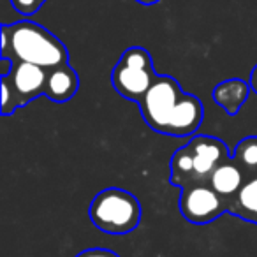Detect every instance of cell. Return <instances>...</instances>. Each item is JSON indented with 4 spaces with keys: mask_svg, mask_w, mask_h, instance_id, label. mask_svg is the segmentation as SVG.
<instances>
[{
    "mask_svg": "<svg viewBox=\"0 0 257 257\" xmlns=\"http://www.w3.org/2000/svg\"><path fill=\"white\" fill-rule=\"evenodd\" d=\"M138 106L148 127L166 136H194L204 118L201 99L183 92L173 76H157Z\"/></svg>",
    "mask_w": 257,
    "mask_h": 257,
    "instance_id": "cell-1",
    "label": "cell"
},
{
    "mask_svg": "<svg viewBox=\"0 0 257 257\" xmlns=\"http://www.w3.org/2000/svg\"><path fill=\"white\" fill-rule=\"evenodd\" d=\"M9 34V48L13 58L20 62L41 65L44 69H55L67 64L65 46L46 29L32 22H20L15 25H4ZM8 55V53H6ZM2 55V57H6Z\"/></svg>",
    "mask_w": 257,
    "mask_h": 257,
    "instance_id": "cell-2",
    "label": "cell"
},
{
    "mask_svg": "<svg viewBox=\"0 0 257 257\" xmlns=\"http://www.w3.org/2000/svg\"><path fill=\"white\" fill-rule=\"evenodd\" d=\"M141 204L134 194L118 187L100 190L90 203V220L106 234H128L141 222Z\"/></svg>",
    "mask_w": 257,
    "mask_h": 257,
    "instance_id": "cell-3",
    "label": "cell"
},
{
    "mask_svg": "<svg viewBox=\"0 0 257 257\" xmlns=\"http://www.w3.org/2000/svg\"><path fill=\"white\" fill-rule=\"evenodd\" d=\"M157 76L150 53L145 48L133 46L121 53L111 72V83L121 97L140 102Z\"/></svg>",
    "mask_w": 257,
    "mask_h": 257,
    "instance_id": "cell-4",
    "label": "cell"
},
{
    "mask_svg": "<svg viewBox=\"0 0 257 257\" xmlns=\"http://www.w3.org/2000/svg\"><path fill=\"white\" fill-rule=\"evenodd\" d=\"M178 208L183 218L196 225L210 224L217 220L224 211H227L224 197L215 192L210 185H203V183L182 189Z\"/></svg>",
    "mask_w": 257,
    "mask_h": 257,
    "instance_id": "cell-5",
    "label": "cell"
},
{
    "mask_svg": "<svg viewBox=\"0 0 257 257\" xmlns=\"http://www.w3.org/2000/svg\"><path fill=\"white\" fill-rule=\"evenodd\" d=\"M194 159V173L197 183L208 182L211 173L229 159L227 145L222 140L206 134H194L187 143Z\"/></svg>",
    "mask_w": 257,
    "mask_h": 257,
    "instance_id": "cell-6",
    "label": "cell"
},
{
    "mask_svg": "<svg viewBox=\"0 0 257 257\" xmlns=\"http://www.w3.org/2000/svg\"><path fill=\"white\" fill-rule=\"evenodd\" d=\"M9 85L13 86L15 93L18 95L22 106L29 104L36 97L46 92L48 69L41 65L30 64V62H16L13 72L9 76Z\"/></svg>",
    "mask_w": 257,
    "mask_h": 257,
    "instance_id": "cell-7",
    "label": "cell"
},
{
    "mask_svg": "<svg viewBox=\"0 0 257 257\" xmlns=\"http://www.w3.org/2000/svg\"><path fill=\"white\" fill-rule=\"evenodd\" d=\"M252 86L250 83L243 81L238 78H231L220 81L213 88V100L218 104V107L225 111L229 116H234L239 113L243 106H245L246 99H248Z\"/></svg>",
    "mask_w": 257,
    "mask_h": 257,
    "instance_id": "cell-8",
    "label": "cell"
},
{
    "mask_svg": "<svg viewBox=\"0 0 257 257\" xmlns=\"http://www.w3.org/2000/svg\"><path fill=\"white\" fill-rule=\"evenodd\" d=\"M245 182V171L232 157L222 162L208 178V185L217 194H220L224 199L225 197H234Z\"/></svg>",
    "mask_w": 257,
    "mask_h": 257,
    "instance_id": "cell-9",
    "label": "cell"
},
{
    "mask_svg": "<svg viewBox=\"0 0 257 257\" xmlns=\"http://www.w3.org/2000/svg\"><path fill=\"white\" fill-rule=\"evenodd\" d=\"M79 88V79L76 71L69 64L58 65L55 69H50L46 81V92L44 95L50 97L55 102H65L72 99Z\"/></svg>",
    "mask_w": 257,
    "mask_h": 257,
    "instance_id": "cell-10",
    "label": "cell"
},
{
    "mask_svg": "<svg viewBox=\"0 0 257 257\" xmlns=\"http://www.w3.org/2000/svg\"><path fill=\"white\" fill-rule=\"evenodd\" d=\"M231 213L257 224V173H253L234 196L231 206L227 208Z\"/></svg>",
    "mask_w": 257,
    "mask_h": 257,
    "instance_id": "cell-11",
    "label": "cell"
},
{
    "mask_svg": "<svg viewBox=\"0 0 257 257\" xmlns=\"http://www.w3.org/2000/svg\"><path fill=\"white\" fill-rule=\"evenodd\" d=\"M232 159L241 166L245 173H257V136H248L239 141Z\"/></svg>",
    "mask_w": 257,
    "mask_h": 257,
    "instance_id": "cell-12",
    "label": "cell"
},
{
    "mask_svg": "<svg viewBox=\"0 0 257 257\" xmlns=\"http://www.w3.org/2000/svg\"><path fill=\"white\" fill-rule=\"evenodd\" d=\"M18 107H22V102H20L18 95L15 93L13 86L9 85L8 78H2V104H0V111L4 116H9V114L15 113Z\"/></svg>",
    "mask_w": 257,
    "mask_h": 257,
    "instance_id": "cell-13",
    "label": "cell"
},
{
    "mask_svg": "<svg viewBox=\"0 0 257 257\" xmlns=\"http://www.w3.org/2000/svg\"><path fill=\"white\" fill-rule=\"evenodd\" d=\"M11 2L18 13H22V15H25V16H30L43 6L44 0H11Z\"/></svg>",
    "mask_w": 257,
    "mask_h": 257,
    "instance_id": "cell-14",
    "label": "cell"
},
{
    "mask_svg": "<svg viewBox=\"0 0 257 257\" xmlns=\"http://www.w3.org/2000/svg\"><path fill=\"white\" fill-rule=\"evenodd\" d=\"M76 257H120L116 252L113 250H107V248H88V250H83L79 252Z\"/></svg>",
    "mask_w": 257,
    "mask_h": 257,
    "instance_id": "cell-15",
    "label": "cell"
},
{
    "mask_svg": "<svg viewBox=\"0 0 257 257\" xmlns=\"http://www.w3.org/2000/svg\"><path fill=\"white\" fill-rule=\"evenodd\" d=\"M15 67V60H11L9 57H2V78H9Z\"/></svg>",
    "mask_w": 257,
    "mask_h": 257,
    "instance_id": "cell-16",
    "label": "cell"
},
{
    "mask_svg": "<svg viewBox=\"0 0 257 257\" xmlns=\"http://www.w3.org/2000/svg\"><path fill=\"white\" fill-rule=\"evenodd\" d=\"M250 86H252V90L257 93V65L253 67V71H252V74H250Z\"/></svg>",
    "mask_w": 257,
    "mask_h": 257,
    "instance_id": "cell-17",
    "label": "cell"
},
{
    "mask_svg": "<svg viewBox=\"0 0 257 257\" xmlns=\"http://www.w3.org/2000/svg\"><path fill=\"white\" fill-rule=\"evenodd\" d=\"M138 2H141V4H155V2H157V0H138Z\"/></svg>",
    "mask_w": 257,
    "mask_h": 257,
    "instance_id": "cell-18",
    "label": "cell"
}]
</instances>
